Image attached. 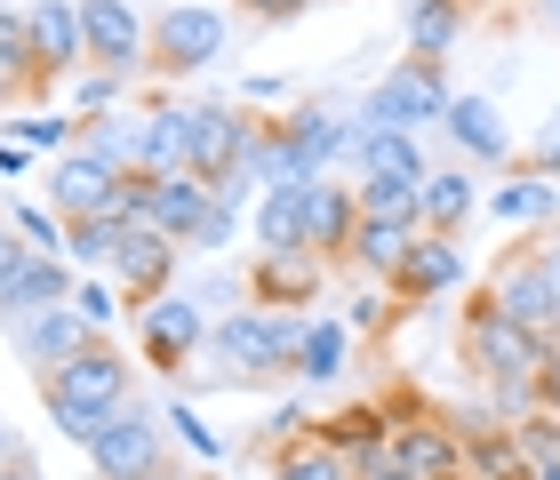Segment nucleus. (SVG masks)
I'll return each instance as SVG.
<instances>
[{
  "mask_svg": "<svg viewBox=\"0 0 560 480\" xmlns=\"http://www.w3.org/2000/svg\"><path fill=\"white\" fill-rule=\"evenodd\" d=\"M168 433H176V441H185V448H192V457H217V448H224V441L209 433V424H200V409H185V400H176V409H168Z\"/></svg>",
  "mask_w": 560,
  "mask_h": 480,
  "instance_id": "58836bf2",
  "label": "nucleus"
},
{
  "mask_svg": "<svg viewBox=\"0 0 560 480\" xmlns=\"http://www.w3.org/2000/svg\"><path fill=\"white\" fill-rule=\"evenodd\" d=\"M0 480H40V472H33V465H24V457H16V465H0Z\"/></svg>",
  "mask_w": 560,
  "mask_h": 480,
  "instance_id": "8fccbe9b",
  "label": "nucleus"
},
{
  "mask_svg": "<svg viewBox=\"0 0 560 480\" xmlns=\"http://www.w3.org/2000/svg\"><path fill=\"white\" fill-rule=\"evenodd\" d=\"M224 57V9H200V0H176V9L152 16V48H144V72L152 81H192L200 65Z\"/></svg>",
  "mask_w": 560,
  "mask_h": 480,
  "instance_id": "423d86ee",
  "label": "nucleus"
},
{
  "mask_svg": "<svg viewBox=\"0 0 560 480\" xmlns=\"http://www.w3.org/2000/svg\"><path fill=\"white\" fill-rule=\"evenodd\" d=\"M137 120H144V113H89L72 144H81V153H96V161H113L120 176H137Z\"/></svg>",
  "mask_w": 560,
  "mask_h": 480,
  "instance_id": "2f4dec72",
  "label": "nucleus"
},
{
  "mask_svg": "<svg viewBox=\"0 0 560 480\" xmlns=\"http://www.w3.org/2000/svg\"><path fill=\"white\" fill-rule=\"evenodd\" d=\"M272 480H352V457L328 433H296V441H280Z\"/></svg>",
  "mask_w": 560,
  "mask_h": 480,
  "instance_id": "c85d7f7f",
  "label": "nucleus"
},
{
  "mask_svg": "<svg viewBox=\"0 0 560 480\" xmlns=\"http://www.w3.org/2000/svg\"><path fill=\"white\" fill-rule=\"evenodd\" d=\"M480 209V185L465 168H432L424 185H417V216H424V233H465V216Z\"/></svg>",
  "mask_w": 560,
  "mask_h": 480,
  "instance_id": "bb28decb",
  "label": "nucleus"
},
{
  "mask_svg": "<svg viewBox=\"0 0 560 480\" xmlns=\"http://www.w3.org/2000/svg\"><path fill=\"white\" fill-rule=\"evenodd\" d=\"M296 344H304V313H280V305H241L209 328V352H217V385H257V376H296Z\"/></svg>",
  "mask_w": 560,
  "mask_h": 480,
  "instance_id": "f03ea898",
  "label": "nucleus"
},
{
  "mask_svg": "<svg viewBox=\"0 0 560 480\" xmlns=\"http://www.w3.org/2000/svg\"><path fill=\"white\" fill-rule=\"evenodd\" d=\"M352 480H417L409 465H400L393 457V448H385V457H369V465H352Z\"/></svg>",
  "mask_w": 560,
  "mask_h": 480,
  "instance_id": "a18cd8bd",
  "label": "nucleus"
},
{
  "mask_svg": "<svg viewBox=\"0 0 560 480\" xmlns=\"http://www.w3.org/2000/svg\"><path fill=\"white\" fill-rule=\"evenodd\" d=\"M0 465H16V441H9V424H0Z\"/></svg>",
  "mask_w": 560,
  "mask_h": 480,
  "instance_id": "603ef678",
  "label": "nucleus"
},
{
  "mask_svg": "<svg viewBox=\"0 0 560 480\" xmlns=\"http://www.w3.org/2000/svg\"><path fill=\"white\" fill-rule=\"evenodd\" d=\"M9 224L24 241L40 248V257H65V216H48V209H33V200H9Z\"/></svg>",
  "mask_w": 560,
  "mask_h": 480,
  "instance_id": "e433bc0d",
  "label": "nucleus"
},
{
  "mask_svg": "<svg viewBox=\"0 0 560 480\" xmlns=\"http://www.w3.org/2000/svg\"><path fill=\"white\" fill-rule=\"evenodd\" d=\"M113 281L129 289V305H144V296H161L168 289V272H176V241L168 233H152V224H129V241L113 248Z\"/></svg>",
  "mask_w": 560,
  "mask_h": 480,
  "instance_id": "a211bd4d",
  "label": "nucleus"
},
{
  "mask_svg": "<svg viewBox=\"0 0 560 480\" xmlns=\"http://www.w3.org/2000/svg\"><path fill=\"white\" fill-rule=\"evenodd\" d=\"M72 313H81V320L96 328V337H105V328L120 320V296H113V281H81V289H72Z\"/></svg>",
  "mask_w": 560,
  "mask_h": 480,
  "instance_id": "4c0bfd02",
  "label": "nucleus"
},
{
  "mask_svg": "<svg viewBox=\"0 0 560 480\" xmlns=\"http://www.w3.org/2000/svg\"><path fill=\"white\" fill-rule=\"evenodd\" d=\"M248 233H257V257L304 248V185H265L257 209H248Z\"/></svg>",
  "mask_w": 560,
  "mask_h": 480,
  "instance_id": "393cba45",
  "label": "nucleus"
},
{
  "mask_svg": "<svg viewBox=\"0 0 560 480\" xmlns=\"http://www.w3.org/2000/svg\"><path fill=\"white\" fill-rule=\"evenodd\" d=\"M513 441H521L528 465H560V409H528V417H513Z\"/></svg>",
  "mask_w": 560,
  "mask_h": 480,
  "instance_id": "473e14b6",
  "label": "nucleus"
},
{
  "mask_svg": "<svg viewBox=\"0 0 560 480\" xmlns=\"http://www.w3.org/2000/svg\"><path fill=\"white\" fill-rule=\"evenodd\" d=\"M233 233H241V216H233V209H217V200H209V216H200V233H192L185 248H200V257H217V248H233Z\"/></svg>",
  "mask_w": 560,
  "mask_h": 480,
  "instance_id": "ea45409f",
  "label": "nucleus"
},
{
  "mask_svg": "<svg viewBox=\"0 0 560 480\" xmlns=\"http://www.w3.org/2000/svg\"><path fill=\"white\" fill-rule=\"evenodd\" d=\"M537 16L552 24V33H560V0H537Z\"/></svg>",
  "mask_w": 560,
  "mask_h": 480,
  "instance_id": "3c124183",
  "label": "nucleus"
},
{
  "mask_svg": "<svg viewBox=\"0 0 560 480\" xmlns=\"http://www.w3.org/2000/svg\"><path fill=\"white\" fill-rule=\"evenodd\" d=\"M489 216H504V224H521V233H545V224H560V185L545 168H521L513 185H497V200H489Z\"/></svg>",
  "mask_w": 560,
  "mask_h": 480,
  "instance_id": "a878e982",
  "label": "nucleus"
},
{
  "mask_svg": "<svg viewBox=\"0 0 560 480\" xmlns=\"http://www.w3.org/2000/svg\"><path fill=\"white\" fill-rule=\"evenodd\" d=\"M24 168H33V161H24V144H16V137H0V176H24Z\"/></svg>",
  "mask_w": 560,
  "mask_h": 480,
  "instance_id": "de8ad7c7",
  "label": "nucleus"
},
{
  "mask_svg": "<svg viewBox=\"0 0 560 480\" xmlns=\"http://www.w3.org/2000/svg\"><path fill=\"white\" fill-rule=\"evenodd\" d=\"M65 89H72V120H89V113H113V96L129 89V81H120V72H96V65H89V72H72Z\"/></svg>",
  "mask_w": 560,
  "mask_h": 480,
  "instance_id": "c9c22d12",
  "label": "nucleus"
},
{
  "mask_svg": "<svg viewBox=\"0 0 560 480\" xmlns=\"http://www.w3.org/2000/svg\"><path fill=\"white\" fill-rule=\"evenodd\" d=\"M24 257H33V241H24V233H16V224H9V216H0V281H9V272H16Z\"/></svg>",
  "mask_w": 560,
  "mask_h": 480,
  "instance_id": "79ce46f5",
  "label": "nucleus"
},
{
  "mask_svg": "<svg viewBox=\"0 0 560 480\" xmlns=\"http://www.w3.org/2000/svg\"><path fill=\"white\" fill-rule=\"evenodd\" d=\"M345 361H352V320H337V313H304V344H296V385H337L345 376Z\"/></svg>",
  "mask_w": 560,
  "mask_h": 480,
  "instance_id": "b1692460",
  "label": "nucleus"
},
{
  "mask_svg": "<svg viewBox=\"0 0 560 480\" xmlns=\"http://www.w3.org/2000/svg\"><path fill=\"white\" fill-rule=\"evenodd\" d=\"M361 216H417V185H393V176H361ZM424 224V216H417Z\"/></svg>",
  "mask_w": 560,
  "mask_h": 480,
  "instance_id": "f704fd0d",
  "label": "nucleus"
},
{
  "mask_svg": "<svg viewBox=\"0 0 560 480\" xmlns=\"http://www.w3.org/2000/svg\"><path fill=\"white\" fill-rule=\"evenodd\" d=\"M89 465H96V480H168L161 417L129 400V409H120V417H105V433L89 441Z\"/></svg>",
  "mask_w": 560,
  "mask_h": 480,
  "instance_id": "6e6552de",
  "label": "nucleus"
},
{
  "mask_svg": "<svg viewBox=\"0 0 560 480\" xmlns=\"http://www.w3.org/2000/svg\"><path fill=\"white\" fill-rule=\"evenodd\" d=\"M480 296H489L513 328H528V337H552V320H560V281H552V265H545L537 241H528V248H504ZM552 344H560V337H552Z\"/></svg>",
  "mask_w": 560,
  "mask_h": 480,
  "instance_id": "39448f33",
  "label": "nucleus"
},
{
  "mask_svg": "<svg viewBox=\"0 0 560 480\" xmlns=\"http://www.w3.org/2000/svg\"><path fill=\"white\" fill-rule=\"evenodd\" d=\"M393 305H400V296H361V305H352L345 320H352V328H385V320H393Z\"/></svg>",
  "mask_w": 560,
  "mask_h": 480,
  "instance_id": "c03bdc74",
  "label": "nucleus"
},
{
  "mask_svg": "<svg viewBox=\"0 0 560 480\" xmlns=\"http://www.w3.org/2000/svg\"><path fill=\"white\" fill-rule=\"evenodd\" d=\"M200 216H209V176H129V224H152V233H168L185 248L200 233Z\"/></svg>",
  "mask_w": 560,
  "mask_h": 480,
  "instance_id": "1a4fd4ad",
  "label": "nucleus"
},
{
  "mask_svg": "<svg viewBox=\"0 0 560 480\" xmlns=\"http://www.w3.org/2000/svg\"><path fill=\"white\" fill-rule=\"evenodd\" d=\"M120 185H129V176H120L113 161L81 153V144H65V153L48 161V209H57L65 224H72V216H96V209H113V200H120Z\"/></svg>",
  "mask_w": 560,
  "mask_h": 480,
  "instance_id": "9b49d317",
  "label": "nucleus"
},
{
  "mask_svg": "<svg viewBox=\"0 0 560 480\" xmlns=\"http://www.w3.org/2000/svg\"><path fill=\"white\" fill-rule=\"evenodd\" d=\"M472 33V0H409V48L448 65V48Z\"/></svg>",
  "mask_w": 560,
  "mask_h": 480,
  "instance_id": "cd10ccee",
  "label": "nucleus"
},
{
  "mask_svg": "<svg viewBox=\"0 0 560 480\" xmlns=\"http://www.w3.org/2000/svg\"><path fill=\"white\" fill-rule=\"evenodd\" d=\"M24 96H57V81L33 57V24L24 9H0V105H24Z\"/></svg>",
  "mask_w": 560,
  "mask_h": 480,
  "instance_id": "4be33fe9",
  "label": "nucleus"
},
{
  "mask_svg": "<svg viewBox=\"0 0 560 480\" xmlns=\"http://www.w3.org/2000/svg\"><path fill=\"white\" fill-rule=\"evenodd\" d=\"M393 457L417 480H448L465 472V433H448L441 417H393Z\"/></svg>",
  "mask_w": 560,
  "mask_h": 480,
  "instance_id": "f3484780",
  "label": "nucleus"
},
{
  "mask_svg": "<svg viewBox=\"0 0 560 480\" xmlns=\"http://www.w3.org/2000/svg\"><path fill=\"white\" fill-rule=\"evenodd\" d=\"M168 480H200V472H168Z\"/></svg>",
  "mask_w": 560,
  "mask_h": 480,
  "instance_id": "5fc2aeb1",
  "label": "nucleus"
},
{
  "mask_svg": "<svg viewBox=\"0 0 560 480\" xmlns=\"http://www.w3.org/2000/svg\"><path fill=\"white\" fill-rule=\"evenodd\" d=\"M537 409H560V344H552V361H545V376H537Z\"/></svg>",
  "mask_w": 560,
  "mask_h": 480,
  "instance_id": "49530a36",
  "label": "nucleus"
},
{
  "mask_svg": "<svg viewBox=\"0 0 560 480\" xmlns=\"http://www.w3.org/2000/svg\"><path fill=\"white\" fill-rule=\"evenodd\" d=\"M96 337V328L81 320V313H72V305H40V313H24V320H9V344H16V361L24 368H65L72 361V352H81Z\"/></svg>",
  "mask_w": 560,
  "mask_h": 480,
  "instance_id": "2eb2a0df",
  "label": "nucleus"
},
{
  "mask_svg": "<svg viewBox=\"0 0 560 480\" xmlns=\"http://www.w3.org/2000/svg\"><path fill=\"white\" fill-rule=\"evenodd\" d=\"M552 185H560V176H552Z\"/></svg>",
  "mask_w": 560,
  "mask_h": 480,
  "instance_id": "4d7b16f0",
  "label": "nucleus"
},
{
  "mask_svg": "<svg viewBox=\"0 0 560 480\" xmlns=\"http://www.w3.org/2000/svg\"><path fill=\"white\" fill-rule=\"evenodd\" d=\"M241 16H257V24H289V16H304L313 0H233Z\"/></svg>",
  "mask_w": 560,
  "mask_h": 480,
  "instance_id": "a19ab883",
  "label": "nucleus"
},
{
  "mask_svg": "<svg viewBox=\"0 0 560 480\" xmlns=\"http://www.w3.org/2000/svg\"><path fill=\"white\" fill-rule=\"evenodd\" d=\"M81 33H89V65L137 81L144 48H152V16H137L129 0H81Z\"/></svg>",
  "mask_w": 560,
  "mask_h": 480,
  "instance_id": "9d476101",
  "label": "nucleus"
},
{
  "mask_svg": "<svg viewBox=\"0 0 560 480\" xmlns=\"http://www.w3.org/2000/svg\"><path fill=\"white\" fill-rule=\"evenodd\" d=\"M137 344H144V361L161 376H185L200 361V344H209V313H200V296H185V289L144 296V305H137Z\"/></svg>",
  "mask_w": 560,
  "mask_h": 480,
  "instance_id": "0eeeda50",
  "label": "nucleus"
},
{
  "mask_svg": "<svg viewBox=\"0 0 560 480\" xmlns=\"http://www.w3.org/2000/svg\"><path fill=\"white\" fill-rule=\"evenodd\" d=\"M257 137V113L217 96V105H185V144H192V176H217L241 161V144Z\"/></svg>",
  "mask_w": 560,
  "mask_h": 480,
  "instance_id": "f8f14e48",
  "label": "nucleus"
},
{
  "mask_svg": "<svg viewBox=\"0 0 560 480\" xmlns=\"http://www.w3.org/2000/svg\"><path fill=\"white\" fill-rule=\"evenodd\" d=\"M528 168H545V176H560V113L545 120V137H537V153H528Z\"/></svg>",
  "mask_w": 560,
  "mask_h": 480,
  "instance_id": "37998d69",
  "label": "nucleus"
},
{
  "mask_svg": "<svg viewBox=\"0 0 560 480\" xmlns=\"http://www.w3.org/2000/svg\"><path fill=\"white\" fill-rule=\"evenodd\" d=\"M9 137H16V144H33V153H65V144L81 137V120H65V113H16V120H9Z\"/></svg>",
  "mask_w": 560,
  "mask_h": 480,
  "instance_id": "72a5a7b5",
  "label": "nucleus"
},
{
  "mask_svg": "<svg viewBox=\"0 0 560 480\" xmlns=\"http://www.w3.org/2000/svg\"><path fill=\"white\" fill-rule=\"evenodd\" d=\"M552 337H560V320H552Z\"/></svg>",
  "mask_w": 560,
  "mask_h": 480,
  "instance_id": "6e6d98bb",
  "label": "nucleus"
},
{
  "mask_svg": "<svg viewBox=\"0 0 560 480\" xmlns=\"http://www.w3.org/2000/svg\"><path fill=\"white\" fill-rule=\"evenodd\" d=\"M40 305H72V265L65 257H24L9 281H0V328L9 320H24V313H40Z\"/></svg>",
  "mask_w": 560,
  "mask_h": 480,
  "instance_id": "aec40b11",
  "label": "nucleus"
},
{
  "mask_svg": "<svg viewBox=\"0 0 560 480\" xmlns=\"http://www.w3.org/2000/svg\"><path fill=\"white\" fill-rule=\"evenodd\" d=\"M456 281H465V248H456V233H424L409 248V265H400L385 289L400 296V305H432V296H448Z\"/></svg>",
  "mask_w": 560,
  "mask_h": 480,
  "instance_id": "dca6fc26",
  "label": "nucleus"
},
{
  "mask_svg": "<svg viewBox=\"0 0 560 480\" xmlns=\"http://www.w3.org/2000/svg\"><path fill=\"white\" fill-rule=\"evenodd\" d=\"M441 129H448V144H456V153H465V161H513V137H504V120H497V105H489V96H456V105L441 113Z\"/></svg>",
  "mask_w": 560,
  "mask_h": 480,
  "instance_id": "5701e85b",
  "label": "nucleus"
},
{
  "mask_svg": "<svg viewBox=\"0 0 560 480\" xmlns=\"http://www.w3.org/2000/svg\"><path fill=\"white\" fill-rule=\"evenodd\" d=\"M352 233H361V192L345 185V176H313L304 185V248L328 265H345Z\"/></svg>",
  "mask_w": 560,
  "mask_h": 480,
  "instance_id": "ddd939ff",
  "label": "nucleus"
},
{
  "mask_svg": "<svg viewBox=\"0 0 560 480\" xmlns=\"http://www.w3.org/2000/svg\"><path fill=\"white\" fill-rule=\"evenodd\" d=\"M24 24H33V57L48 81H72V72H89V33H81V0H33L24 9Z\"/></svg>",
  "mask_w": 560,
  "mask_h": 480,
  "instance_id": "4468645a",
  "label": "nucleus"
},
{
  "mask_svg": "<svg viewBox=\"0 0 560 480\" xmlns=\"http://www.w3.org/2000/svg\"><path fill=\"white\" fill-rule=\"evenodd\" d=\"M456 105V96H448V65H432V57H400L393 72H385V81H376L369 89V105H361V120H369V129H432V120H441Z\"/></svg>",
  "mask_w": 560,
  "mask_h": 480,
  "instance_id": "20e7f679",
  "label": "nucleus"
},
{
  "mask_svg": "<svg viewBox=\"0 0 560 480\" xmlns=\"http://www.w3.org/2000/svg\"><path fill=\"white\" fill-rule=\"evenodd\" d=\"M456 344H465V361L489 376V385H537L545 361H552V337H528V328H513V320L489 305V296H472V305H465Z\"/></svg>",
  "mask_w": 560,
  "mask_h": 480,
  "instance_id": "7ed1b4c3",
  "label": "nucleus"
},
{
  "mask_svg": "<svg viewBox=\"0 0 560 480\" xmlns=\"http://www.w3.org/2000/svg\"><path fill=\"white\" fill-rule=\"evenodd\" d=\"M120 241H129V216H113V209H96V216H72V224H65V265H81V272H105Z\"/></svg>",
  "mask_w": 560,
  "mask_h": 480,
  "instance_id": "c756f323",
  "label": "nucleus"
},
{
  "mask_svg": "<svg viewBox=\"0 0 560 480\" xmlns=\"http://www.w3.org/2000/svg\"><path fill=\"white\" fill-rule=\"evenodd\" d=\"M424 241V224L417 216H361V233H352L345 248V265H361L369 281H393L400 265H409V248Z\"/></svg>",
  "mask_w": 560,
  "mask_h": 480,
  "instance_id": "412c9836",
  "label": "nucleus"
},
{
  "mask_svg": "<svg viewBox=\"0 0 560 480\" xmlns=\"http://www.w3.org/2000/svg\"><path fill=\"white\" fill-rule=\"evenodd\" d=\"M361 176H393V185H424V153H417V137L409 129H369L361 144Z\"/></svg>",
  "mask_w": 560,
  "mask_h": 480,
  "instance_id": "7c9ffc66",
  "label": "nucleus"
},
{
  "mask_svg": "<svg viewBox=\"0 0 560 480\" xmlns=\"http://www.w3.org/2000/svg\"><path fill=\"white\" fill-rule=\"evenodd\" d=\"M40 400H48V417H57V433L72 448H89L96 433H105V417H120L137 400V368H129V352H120V344L89 337L65 368L40 376Z\"/></svg>",
  "mask_w": 560,
  "mask_h": 480,
  "instance_id": "f257e3e1",
  "label": "nucleus"
},
{
  "mask_svg": "<svg viewBox=\"0 0 560 480\" xmlns=\"http://www.w3.org/2000/svg\"><path fill=\"white\" fill-rule=\"evenodd\" d=\"M537 480H560V465H537Z\"/></svg>",
  "mask_w": 560,
  "mask_h": 480,
  "instance_id": "864d4df0",
  "label": "nucleus"
},
{
  "mask_svg": "<svg viewBox=\"0 0 560 480\" xmlns=\"http://www.w3.org/2000/svg\"><path fill=\"white\" fill-rule=\"evenodd\" d=\"M537 248H545V265H552V281H560V224H545V241H537Z\"/></svg>",
  "mask_w": 560,
  "mask_h": 480,
  "instance_id": "09e8293b",
  "label": "nucleus"
},
{
  "mask_svg": "<svg viewBox=\"0 0 560 480\" xmlns=\"http://www.w3.org/2000/svg\"><path fill=\"white\" fill-rule=\"evenodd\" d=\"M248 289H257V305H313V296L328 289V257H313V248H280V257H257V272H248Z\"/></svg>",
  "mask_w": 560,
  "mask_h": 480,
  "instance_id": "6ab92c4d",
  "label": "nucleus"
}]
</instances>
